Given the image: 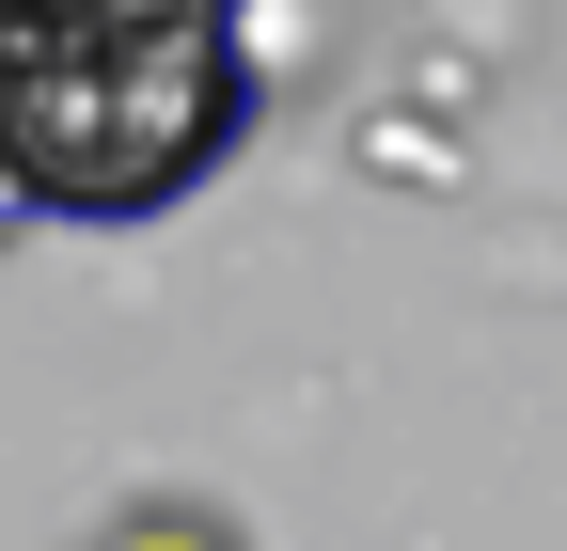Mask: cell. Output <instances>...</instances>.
I'll use <instances>...</instances> for the list:
<instances>
[{"mask_svg":"<svg viewBox=\"0 0 567 551\" xmlns=\"http://www.w3.org/2000/svg\"><path fill=\"white\" fill-rule=\"evenodd\" d=\"M205 48H252V0H0V111L142 80V63H205Z\"/></svg>","mask_w":567,"mask_h":551,"instance_id":"6da1fadb","label":"cell"},{"mask_svg":"<svg viewBox=\"0 0 567 551\" xmlns=\"http://www.w3.org/2000/svg\"><path fill=\"white\" fill-rule=\"evenodd\" d=\"M80 551H237V536L205 520V505H126V520H95Z\"/></svg>","mask_w":567,"mask_h":551,"instance_id":"7a4b0ae2","label":"cell"},{"mask_svg":"<svg viewBox=\"0 0 567 551\" xmlns=\"http://www.w3.org/2000/svg\"><path fill=\"white\" fill-rule=\"evenodd\" d=\"M32 237V189H17V158H0V252H17Z\"/></svg>","mask_w":567,"mask_h":551,"instance_id":"3957f363","label":"cell"}]
</instances>
